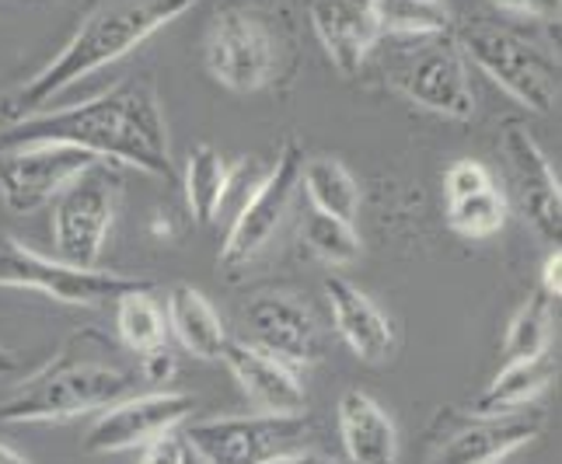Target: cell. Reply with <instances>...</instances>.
I'll list each match as a JSON object with an SVG mask.
<instances>
[{
    "mask_svg": "<svg viewBox=\"0 0 562 464\" xmlns=\"http://www.w3.org/2000/svg\"><path fill=\"white\" fill-rule=\"evenodd\" d=\"M301 168H304V147L297 140H286L277 154V165L269 168V176L256 185L248 203L238 210L235 224H231L227 238L221 245V265L241 269L259 251L277 238L283 217L290 214L294 192L301 189Z\"/></svg>",
    "mask_w": 562,
    "mask_h": 464,
    "instance_id": "8fae6325",
    "label": "cell"
},
{
    "mask_svg": "<svg viewBox=\"0 0 562 464\" xmlns=\"http://www.w3.org/2000/svg\"><path fill=\"white\" fill-rule=\"evenodd\" d=\"M221 360L227 363V371L235 374L238 388L259 412L297 416L307 409V392H304L294 366L269 357L266 350H259V346L241 342V339H227L221 350Z\"/></svg>",
    "mask_w": 562,
    "mask_h": 464,
    "instance_id": "2e32d148",
    "label": "cell"
},
{
    "mask_svg": "<svg viewBox=\"0 0 562 464\" xmlns=\"http://www.w3.org/2000/svg\"><path fill=\"white\" fill-rule=\"evenodd\" d=\"M0 464H32L22 451H14L11 443H4L0 440Z\"/></svg>",
    "mask_w": 562,
    "mask_h": 464,
    "instance_id": "e575fe53",
    "label": "cell"
},
{
    "mask_svg": "<svg viewBox=\"0 0 562 464\" xmlns=\"http://www.w3.org/2000/svg\"><path fill=\"white\" fill-rule=\"evenodd\" d=\"M301 185L315 203V214L353 224L360 214V185L350 168L336 158H307L301 168Z\"/></svg>",
    "mask_w": 562,
    "mask_h": 464,
    "instance_id": "603a6c76",
    "label": "cell"
},
{
    "mask_svg": "<svg viewBox=\"0 0 562 464\" xmlns=\"http://www.w3.org/2000/svg\"><path fill=\"white\" fill-rule=\"evenodd\" d=\"M503 154H507V165H510L525 217L535 224V230L546 241H559L562 192H559V179H555L549 158L541 154L538 140L520 123H510L507 133H503Z\"/></svg>",
    "mask_w": 562,
    "mask_h": 464,
    "instance_id": "9a60e30c",
    "label": "cell"
},
{
    "mask_svg": "<svg viewBox=\"0 0 562 464\" xmlns=\"http://www.w3.org/2000/svg\"><path fill=\"white\" fill-rule=\"evenodd\" d=\"M70 144L112 165L176 182L158 94L144 81H123L105 94L60 112H35L0 129V144Z\"/></svg>",
    "mask_w": 562,
    "mask_h": 464,
    "instance_id": "6da1fadb",
    "label": "cell"
},
{
    "mask_svg": "<svg viewBox=\"0 0 562 464\" xmlns=\"http://www.w3.org/2000/svg\"><path fill=\"white\" fill-rule=\"evenodd\" d=\"M245 318L259 350L283 360L286 366H312L322 360V332L307 307L286 294H259L245 307Z\"/></svg>",
    "mask_w": 562,
    "mask_h": 464,
    "instance_id": "5bb4252c",
    "label": "cell"
},
{
    "mask_svg": "<svg viewBox=\"0 0 562 464\" xmlns=\"http://www.w3.org/2000/svg\"><path fill=\"white\" fill-rule=\"evenodd\" d=\"M339 437L346 448V464H398L402 443L395 419L384 412V405L360 388L342 392L339 405Z\"/></svg>",
    "mask_w": 562,
    "mask_h": 464,
    "instance_id": "d6986e66",
    "label": "cell"
},
{
    "mask_svg": "<svg viewBox=\"0 0 562 464\" xmlns=\"http://www.w3.org/2000/svg\"><path fill=\"white\" fill-rule=\"evenodd\" d=\"M559 290H562V256H559V248H555L552 256L546 259V269H541V294L559 301Z\"/></svg>",
    "mask_w": 562,
    "mask_h": 464,
    "instance_id": "d6a6232c",
    "label": "cell"
},
{
    "mask_svg": "<svg viewBox=\"0 0 562 464\" xmlns=\"http://www.w3.org/2000/svg\"><path fill=\"white\" fill-rule=\"evenodd\" d=\"M304 241L312 248V256L322 259L325 265H350L360 259V238L353 224L312 214V220L304 224Z\"/></svg>",
    "mask_w": 562,
    "mask_h": 464,
    "instance_id": "83f0119b",
    "label": "cell"
},
{
    "mask_svg": "<svg viewBox=\"0 0 562 464\" xmlns=\"http://www.w3.org/2000/svg\"><path fill=\"white\" fill-rule=\"evenodd\" d=\"M137 464H196V454L189 451L182 433H168L161 440L147 443V448H140Z\"/></svg>",
    "mask_w": 562,
    "mask_h": 464,
    "instance_id": "f546056e",
    "label": "cell"
},
{
    "mask_svg": "<svg viewBox=\"0 0 562 464\" xmlns=\"http://www.w3.org/2000/svg\"><path fill=\"white\" fill-rule=\"evenodd\" d=\"M0 286L35 290L64 304H109L130 290H150L147 280L105 273V269H81L64 259H46L11 235H0Z\"/></svg>",
    "mask_w": 562,
    "mask_h": 464,
    "instance_id": "52a82bcc",
    "label": "cell"
},
{
    "mask_svg": "<svg viewBox=\"0 0 562 464\" xmlns=\"http://www.w3.org/2000/svg\"><path fill=\"white\" fill-rule=\"evenodd\" d=\"M137 374L94 353L64 346L43 371L0 398V422H64L137 395Z\"/></svg>",
    "mask_w": 562,
    "mask_h": 464,
    "instance_id": "3957f363",
    "label": "cell"
},
{
    "mask_svg": "<svg viewBox=\"0 0 562 464\" xmlns=\"http://www.w3.org/2000/svg\"><path fill=\"white\" fill-rule=\"evenodd\" d=\"M549 339H552V297L535 290L510 318L507 339H503V353H507V363L531 360L549 350Z\"/></svg>",
    "mask_w": 562,
    "mask_h": 464,
    "instance_id": "4316f807",
    "label": "cell"
},
{
    "mask_svg": "<svg viewBox=\"0 0 562 464\" xmlns=\"http://www.w3.org/2000/svg\"><path fill=\"white\" fill-rule=\"evenodd\" d=\"M493 4L510 14L535 18V22H555V25H559V11H562V0H493Z\"/></svg>",
    "mask_w": 562,
    "mask_h": 464,
    "instance_id": "4dcf8cb0",
    "label": "cell"
},
{
    "mask_svg": "<svg viewBox=\"0 0 562 464\" xmlns=\"http://www.w3.org/2000/svg\"><path fill=\"white\" fill-rule=\"evenodd\" d=\"M115 328H120V339L130 353L147 357L154 350L168 346V321H165V307L150 290H130L120 301H115Z\"/></svg>",
    "mask_w": 562,
    "mask_h": 464,
    "instance_id": "cb8c5ba5",
    "label": "cell"
},
{
    "mask_svg": "<svg viewBox=\"0 0 562 464\" xmlns=\"http://www.w3.org/2000/svg\"><path fill=\"white\" fill-rule=\"evenodd\" d=\"M454 46L464 60L531 112H552L559 102V60L541 46L528 43L514 29L493 22H464L454 32Z\"/></svg>",
    "mask_w": 562,
    "mask_h": 464,
    "instance_id": "277c9868",
    "label": "cell"
},
{
    "mask_svg": "<svg viewBox=\"0 0 562 464\" xmlns=\"http://www.w3.org/2000/svg\"><path fill=\"white\" fill-rule=\"evenodd\" d=\"M192 4H200V0H94L81 14L67 46L22 91H14L8 99L11 123L43 112L56 94H64L77 81H85L88 73L133 53L158 29L182 18Z\"/></svg>",
    "mask_w": 562,
    "mask_h": 464,
    "instance_id": "7a4b0ae2",
    "label": "cell"
},
{
    "mask_svg": "<svg viewBox=\"0 0 562 464\" xmlns=\"http://www.w3.org/2000/svg\"><path fill=\"white\" fill-rule=\"evenodd\" d=\"M555 374H559V363H555L552 350H546L541 357H531V360H514L490 381V388L472 401L469 412L496 416V412L528 409V405L555 381Z\"/></svg>",
    "mask_w": 562,
    "mask_h": 464,
    "instance_id": "44dd1931",
    "label": "cell"
},
{
    "mask_svg": "<svg viewBox=\"0 0 562 464\" xmlns=\"http://www.w3.org/2000/svg\"><path fill=\"white\" fill-rule=\"evenodd\" d=\"M381 38H426L451 32V8L443 0H378Z\"/></svg>",
    "mask_w": 562,
    "mask_h": 464,
    "instance_id": "d4e9b609",
    "label": "cell"
},
{
    "mask_svg": "<svg viewBox=\"0 0 562 464\" xmlns=\"http://www.w3.org/2000/svg\"><path fill=\"white\" fill-rule=\"evenodd\" d=\"M443 185H448V200H458V196H469V192L493 185V176L479 161H454L448 168V176H443Z\"/></svg>",
    "mask_w": 562,
    "mask_h": 464,
    "instance_id": "f1b7e54d",
    "label": "cell"
},
{
    "mask_svg": "<svg viewBox=\"0 0 562 464\" xmlns=\"http://www.w3.org/2000/svg\"><path fill=\"white\" fill-rule=\"evenodd\" d=\"M387 81L413 105L448 115V120H472L475 91L469 81L464 56L451 35H426L419 46L398 49L387 67Z\"/></svg>",
    "mask_w": 562,
    "mask_h": 464,
    "instance_id": "ba28073f",
    "label": "cell"
},
{
    "mask_svg": "<svg viewBox=\"0 0 562 464\" xmlns=\"http://www.w3.org/2000/svg\"><path fill=\"white\" fill-rule=\"evenodd\" d=\"M102 158L70 144H11L0 154V200L18 217L49 206L60 192Z\"/></svg>",
    "mask_w": 562,
    "mask_h": 464,
    "instance_id": "30bf717a",
    "label": "cell"
},
{
    "mask_svg": "<svg viewBox=\"0 0 562 464\" xmlns=\"http://www.w3.org/2000/svg\"><path fill=\"white\" fill-rule=\"evenodd\" d=\"M507 217H510V203L496 185H486L479 192H469V196L448 200L451 230L461 238H472V241L499 235V230L507 227Z\"/></svg>",
    "mask_w": 562,
    "mask_h": 464,
    "instance_id": "484cf974",
    "label": "cell"
},
{
    "mask_svg": "<svg viewBox=\"0 0 562 464\" xmlns=\"http://www.w3.org/2000/svg\"><path fill=\"white\" fill-rule=\"evenodd\" d=\"M325 297L333 307L336 332L353 350V357L363 363L387 360V353L395 350V328L381 315V307L342 276L325 280Z\"/></svg>",
    "mask_w": 562,
    "mask_h": 464,
    "instance_id": "ac0fdd59",
    "label": "cell"
},
{
    "mask_svg": "<svg viewBox=\"0 0 562 464\" xmlns=\"http://www.w3.org/2000/svg\"><path fill=\"white\" fill-rule=\"evenodd\" d=\"M18 366V357L11 353V350H4V346H0V374H11Z\"/></svg>",
    "mask_w": 562,
    "mask_h": 464,
    "instance_id": "d590c367",
    "label": "cell"
},
{
    "mask_svg": "<svg viewBox=\"0 0 562 464\" xmlns=\"http://www.w3.org/2000/svg\"><path fill=\"white\" fill-rule=\"evenodd\" d=\"M176 353L168 350V346H161V350H154L147 357H140V381L147 384H165L171 381V374H176Z\"/></svg>",
    "mask_w": 562,
    "mask_h": 464,
    "instance_id": "1f68e13d",
    "label": "cell"
},
{
    "mask_svg": "<svg viewBox=\"0 0 562 464\" xmlns=\"http://www.w3.org/2000/svg\"><path fill=\"white\" fill-rule=\"evenodd\" d=\"M269 464H346V461H336L328 454H318V451H297V454H286V457H277Z\"/></svg>",
    "mask_w": 562,
    "mask_h": 464,
    "instance_id": "836d02e7",
    "label": "cell"
},
{
    "mask_svg": "<svg viewBox=\"0 0 562 464\" xmlns=\"http://www.w3.org/2000/svg\"><path fill=\"white\" fill-rule=\"evenodd\" d=\"M235 182V168L224 161L221 150H213L210 144H200L189 150L186 161V206L192 224H213V217L221 214V203L227 196V185Z\"/></svg>",
    "mask_w": 562,
    "mask_h": 464,
    "instance_id": "7402d4cb",
    "label": "cell"
},
{
    "mask_svg": "<svg viewBox=\"0 0 562 464\" xmlns=\"http://www.w3.org/2000/svg\"><path fill=\"white\" fill-rule=\"evenodd\" d=\"M315 422L304 412H248L189 422L182 440L203 464H269L277 457L312 451Z\"/></svg>",
    "mask_w": 562,
    "mask_h": 464,
    "instance_id": "5b68a950",
    "label": "cell"
},
{
    "mask_svg": "<svg viewBox=\"0 0 562 464\" xmlns=\"http://www.w3.org/2000/svg\"><path fill=\"white\" fill-rule=\"evenodd\" d=\"M120 192H123L120 165L99 161L94 168L81 171V176L49 203L56 256L70 265L99 269L115 206H120Z\"/></svg>",
    "mask_w": 562,
    "mask_h": 464,
    "instance_id": "8992f818",
    "label": "cell"
},
{
    "mask_svg": "<svg viewBox=\"0 0 562 464\" xmlns=\"http://www.w3.org/2000/svg\"><path fill=\"white\" fill-rule=\"evenodd\" d=\"M165 321L168 332L179 339L186 353L200 360H221V350L227 342V328L217 315V307L200 294L196 286L176 283L165 297Z\"/></svg>",
    "mask_w": 562,
    "mask_h": 464,
    "instance_id": "ffe728a7",
    "label": "cell"
},
{
    "mask_svg": "<svg viewBox=\"0 0 562 464\" xmlns=\"http://www.w3.org/2000/svg\"><path fill=\"white\" fill-rule=\"evenodd\" d=\"M206 70L235 94H256L277 81L280 43L259 14L224 8L206 32Z\"/></svg>",
    "mask_w": 562,
    "mask_h": 464,
    "instance_id": "9c48e42d",
    "label": "cell"
},
{
    "mask_svg": "<svg viewBox=\"0 0 562 464\" xmlns=\"http://www.w3.org/2000/svg\"><path fill=\"white\" fill-rule=\"evenodd\" d=\"M307 11H312V29L328 60L346 77L357 73L367 53L381 43L378 0H312Z\"/></svg>",
    "mask_w": 562,
    "mask_h": 464,
    "instance_id": "e0dca14e",
    "label": "cell"
},
{
    "mask_svg": "<svg viewBox=\"0 0 562 464\" xmlns=\"http://www.w3.org/2000/svg\"><path fill=\"white\" fill-rule=\"evenodd\" d=\"M196 395L189 392H144L130 395L123 401L109 405V409L94 419V427L85 437V454H120L133 448H147V443L161 440L168 433H179L182 422L196 412Z\"/></svg>",
    "mask_w": 562,
    "mask_h": 464,
    "instance_id": "4fadbf2b",
    "label": "cell"
},
{
    "mask_svg": "<svg viewBox=\"0 0 562 464\" xmlns=\"http://www.w3.org/2000/svg\"><path fill=\"white\" fill-rule=\"evenodd\" d=\"M443 437L434 440L426 464H499L514 451L528 448L546 430V416L531 409L517 412H443Z\"/></svg>",
    "mask_w": 562,
    "mask_h": 464,
    "instance_id": "7c38bea8",
    "label": "cell"
}]
</instances>
